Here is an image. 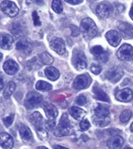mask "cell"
Returning a JSON list of instances; mask_svg holds the SVG:
<instances>
[{
	"label": "cell",
	"mask_w": 133,
	"mask_h": 149,
	"mask_svg": "<svg viewBox=\"0 0 133 149\" xmlns=\"http://www.w3.org/2000/svg\"><path fill=\"white\" fill-rule=\"evenodd\" d=\"M35 88H36L37 90L41 91H48L52 89V85L51 84L45 82V81H39L36 84Z\"/></svg>",
	"instance_id": "83f0119b"
},
{
	"label": "cell",
	"mask_w": 133,
	"mask_h": 149,
	"mask_svg": "<svg viewBox=\"0 0 133 149\" xmlns=\"http://www.w3.org/2000/svg\"><path fill=\"white\" fill-rule=\"evenodd\" d=\"M50 48L61 56L64 55L66 52L65 42L60 38H57L52 40L50 42Z\"/></svg>",
	"instance_id": "5bb4252c"
},
{
	"label": "cell",
	"mask_w": 133,
	"mask_h": 149,
	"mask_svg": "<svg viewBox=\"0 0 133 149\" xmlns=\"http://www.w3.org/2000/svg\"><path fill=\"white\" fill-rule=\"evenodd\" d=\"M93 123L97 127H106L111 122L109 109L102 104H97L93 109Z\"/></svg>",
	"instance_id": "6da1fadb"
},
{
	"label": "cell",
	"mask_w": 133,
	"mask_h": 149,
	"mask_svg": "<svg viewBox=\"0 0 133 149\" xmlns=\"http://www.w3.org/2000/svg\"><path fill=\"white\" fill-rule=\"evenodd\" d=\"M118 28L125 39H130L133 38V27L131 24L128 23L120 22L118 24Z\"/></svg>",
	"instance_id": "9a60e30c"
},
{
	"label": "cell",
	"mask_w": 133,
	"mask_h": 149,
	"mask_svg": "<svg viewBox=\"0 0 133 149\" xmlns=\"http://www.w3.org/2000/svg\"><path fill=\"white\" fill-rule=\"evenodd\" d=\"M130 130H131V131H132V134H133V122H132V123L131 124Z\"/></svg>",
	"instance_id": "ee69618b"
},
{
	"label": "cell",
	"mask_w": 133,
	"mask_h": 149,
	"mask_svg": "<svg viewBox=\"0 0 133 149\" xmlns=\"http://www.w3.org/2000/svg\"><path fill=\"white\" fill-rule=\"evenodd\" d=\"M65 1L71 5H78V4L82 3L83 0H65Z\"/></svg>",
	"instance_id": "f35d334b"
},
{
	"label": "cell",
	"mask_w": 133,
	"mask_h": 149,
	"mask_svg": "<svg viewBox=\"0 0 133 149\" xmlns=\"http://www.w3.org/2000/svg\"><path fill=\"white\" fill-rule=\"evenodd\" d=\"M132 116V112L130 109L124 110L120 115V121L122 123H126L129 121Z\"/></svg>",
	"instance_id": "f1b7e54d"
},
{
	"label": "cell",
	"mask_w": 133,
	"mask_h": 149,
	"mask_svg": "<svg viewBox=\"0 0 133 149\" xmlns=\"http://www.w3.org/2000/svg\"><path fill=\"white\" fill-rule=\"evenodd\" d=\"M3 70L9 75H14L19 70V66L16 62L10 59L3 64Z\"/></svg>",
	"instance_id": "ffe728a7"
},
{
	"label": "cell",
	"mask_w": 133,
	"mask_h": 149,
	"mask_svg": "<svg viewBox=\"0 0 133 149\" xmlns=\"http://www.w3.org/2000/svg\"><path fill=\"white\" fill-rule=\"evenodd\" d=\"M112 11V6L107 3H101L96 7V14L100 19H106L111 15Z\"/></svg>",
	"instance_id": "7c38bea8"
},
{
	"label": "cell",
	"mask_w": 133,
	"mask_h": 149,
	"mask_svg": "<svg viewBox=\"0 0 133 149\" xmlns=\"http://www.w3.org/2000/svg\"><path fill=\"white\" fill-rule=\"evenodd\" d=\"M105 76L112 83L115 84L118 82L123 76V70L118 66H114L107 71Z\"/></svg>",
	"instance_id": "30bf717a"
},
{
	"label": "cell",
	"mask_w": 133,
	"mask_h": 149,
	"mask_svg": "<svg viewBox=\"0 0 133 149\" xmlns=\"http://www.w3.org/2000/svg\"><path fill=\"white\" fill-rule=\"evenodd\" d=\"M41 59L42 63L44 64H46V65H51L54 61L53 57L51 56V55L48 52H44L41 54Z\"/></svg>",
	"instance_id": "f546056e"
},
{
	"label": "cell",
	"mask_w": 133,
	"mask_h": 149,
	"mask_svg": "<svg viewBox=\"0 0 133 149\" xmlns=\"http://www.w3.org/2000/svg\"><path fill=\"white\" fill-rule=\"evenodd\" d=\"M32 17H33V20H34V26H41V23L40 21V18L37 14V11H34L32 13Z\"/></svg>",
	"instance_id": "8d00e7d4"
},
{
	"label": "cell",
	"mask_w": 133,
	"mask_h": 149,
	"mask_svg": "<svg viewBox=\"0 0 133 149\" xmlns=\"http://www.w3.org/2000/svg\"><path fill=\"white\" fill-rule=\"evenodd\" d=\"M43 109L48 120H55L56 117L58 116V110L55 106L51 103H44L43 105Z\"/></svg>",
	"instance_id": "d6986e66"
},
{
	"label": "cell",
	"mask_w": 133,
	"mask_h": 149,
	"mask_svg": "<svg viewBox=\"0 0 133 149\" xmlns=\"http://www.w3.org/2000/svg\"><path fill=\"white\" fill-rule=\"evenodd\" d=\"M4 87V81L2 77H0V90H2Z\"/></svg>",
	"instance_id": "ab89813d"
},
{
	"label": "cell",
	"mask_w": 133,
	"mask_h": 149,
	"mask_svg": "<svg viewBox=\"0 0 133 149\" xmlns=\"http://www.w3.org/2000/svg\"><path fill=\"white\" fill-rule=\"evenodd\" d=\"M80 31L87 39H92L97 36L98 29L94 21L90 18L86 17L80 23Z\"/></svg>",
	"instance_id": "7a4b0ae2"
},
{
	"label": "cell",
	"mask_w": 133,
	"mask_h": 149,
	"mask_svg": "<svg viewBox=\"0 0 133 149\" xmlns=\"http://www.w3.org/2000/svg\"><path fill=\"white\" fill-rule=\"evenodd\" d=\"M129 16H130V17L132 18V20H133V4L132 6V7H131L130 12H129Z\"/></svg>",
	"instance_id": "60d3db41"
},
{
	"label": "cell",
	"mask_w": 133,
	"mask_h": 149,
	"mask_svg": "<svg viewBox=\"0 0 133 149\" xmlns=\"http://www.w3.org/2000/svg\"><path fill=\"white\" fill-rule=\"evenodd\" d=\"M73 134V127L71 125L67 113H64L54 131V134L57 137H65Z\"/></svg>",
	"instance_id": "3957f363"
},
{
	"label": "cell",
	"mask_w": 133,
	"mask_h": 149,
	"mask_svg": "<svg viewBox=\"0 0 133 149\" xmlns=\"http://www.w3.org/2000/svg\"><path fill=\"white\" fill-rule=\"evenodd\" d=\"M80 127L81 130L86 131L90 127V123L87 120H81V122L80 123Z\"/></svg>",
	"instance_id": "e575fe53"
},
{
	"label": "cell",
	"mask_w": 133,
	"mask_h": 149,
	"mask_svg": "<svg viewBox=\"0 0 133 149\" xmlns=\"http://www.w3.org/2000/svg\"><path fill=\"white\" fill-rule=\"evenodd\" d=\"M43 101L42 96L35 91H30L27 93L24 101V105L28 110L33 109L34 108L38 107Z\"/></svg>",
	"instance_id": "5b68a950"
},
{
	"label": "cell",
	"mask_w": 133,
	"mask_h": 149,
	"mask_svg": "<svg viewBox=\"0 0 133 149\" xmlns=\"http://www.w3.org/2000/svg\"><path fill=\"white\" fill-rule=\"evenodd\" d=\"M91 53L94 56L95 59L102 63H106L109 59V53L105 51L100 45H96L90 49Z\"/></svg>",
	"instance_id": "8fae6325"
},
{
	"label": "cell",
	"mask_w": 133,
	"mask_h": 149,
	"mask_svg": "<svg viewBox=\"0 0 133 149\" xmlns=\"http://www.w3.org/2000/svg\"><path fill=\"white\" fill-rule=\"evenodd\" d=\"M117 57L122 61H133V47L128 44L121 45L117 51Z\"/></svg>",
	"instance_id": "52a82bcc"
},
{
	"label": "cell",
	"mask_w": 133,
	"mask_h": 149,
	"mask_svg": "<svg viewBox=\"0 0 133 149\" xmlns=\"http://www.w3.org/2000/svg\"><path fill=\"white\" fill-rule=\"evenodd\" d=\"M36 1L37 3H38V4H42L43 3V0H35Z\"/></svg>",
	"instance_id": "7bdbcfd3"
},
{
	"label": "cell",
	"mask_w": 133,
	"mask_h": 149,
	"mask_svg": "<svg viewBox=\"0 0 133 149\" xmlns=\"http://www.w3.org/2000/svg\"><path fill=\"white\" fill-rule=\"evenodd\" d=\"M30 122L31 124L35 127L37 134L41 139H44L47 137V133L44 130V122L43 116L39 112H34L29 117Z\"/></svg>",
	"instance_id": "277c9868"
},
{
	"label": "cell",
	"mask_w": 133,
	"mask_h": 149,
	"mask_svg": "<svg viewBox=\"0 0 133 149\" xmlns=\"http://www.w3.org/2000/svg\"><path fill=\"white\" fill-rule=\"evenodd\" d=\"M70 29L71 31H72V35L73 37H76L78 36L79 34H80V30L78 29V27H76L74 25H70Z\"/></svg>",
	"instance_id": "74e56055"
},
{
	"label": "cell",
	"mask_w": 133,
	"mask_h": 149,
	"mask_svg": "<svg viewBox=\"0 0 133 149\" xmlns=\"http://www.w3.org/2000/svg\"><path fill=\"white\" fill-rule=\"evenodd\" d=\"M16 84L13 82V81H10L9 83L7 84V85L6 87V88L4 89V91H3V96L5 98H10L11 97L13 92L15 91V89H16Z\"/></svg>",
	"instance_id": "4316f807"
},
{
	"label": "cell",
	"mask_w": 133,
	"mask_h": 149,
	"mask_svg": "<svg viewBox=\"0 0 133 149\" xmlns=\"http://www.w3.org/2000/svg\"><path fill=\"white\" fill-rule=\"evenodd\" d=\"M123 144L124 139L121 136H118V135L114 136L107 141V147L109 148L112 149L120 148L123 146Z\"/></svg>",
	"instance_id": "603a6c76"
},
{
	"label": "cell",
	"mask_w": 133,
	"mask_h": 149,
	"mask_svg": "<svg viewBox=\"0 0 133 149\" xmlns=\"http://www.w3.org/2000/svg\"><path fill=\"white\" fill-rule=\"evenodd\" d=\"M44 73L46 75L47 78L49 79L50 81H56L60 76L59 71L53 66H48L44 70Z\"/></svg>",
	"instance_id": "d4e9b609"
},
{
	"label": "cell",
	"mask_w": 133,
	"mask_h": 149,
	"mask_svg": "<svg viewBox=\"0 0 133 149\" xmlns=\"http://www.w3.org/2000/svg\"><path fill=\"white\" fill-rule=\"evenodd\" d=\"M14 39L11 35L6 33H0V48L9 50L12 48Z\"/></svg>",
	"instance_id": "2e32d148"
},
{
	"label": "cell",
	"mask_w": 133,
	"mask_h": 149,
	"mask_svg": "<svg viewBox=\"0 0 133 149\" xmlns=\"http://www.w3.org/2000/svg\"><path fill=\"white\" fill-rule=\"evenodd\" d=\"M54 148H61V149H66L67 148H65V147H62V146H59V145H57V146L54 147Z\"/></svg>",
	"instance_id": "b9f144b4"
},
{
	"label": "cell",
	"mask_w": 133,
	"mask_h": 149,
	"mask_svg": "<svg viewBox=\"0 0 133 149\" xmlns=\"http://www.w3.org/2000/svg\"><path fill=\"white\" fill-rule=\"evenodd\" d=\"M0 8L6 15L10 17H16L19 13V8L17 7L16 3L11 1H3L0 5Z\"/></svg>",
	"instance_id": "ba28073f"
},
{
	"label": "cell",
	"mask_w": 133,
	"mask_h": 149,
	"mask_svg": "<svg viewBox=\"0 0 133 149\" xmlns=\"http://www.w3.org/2000/svg\"><path fill=\"white\" fill-rule=\"evenodd\" d=\"M93 92H94V97L96 99L99 101H103V102H110V98H109L108 95H107L106 92H104V91L102 90L101 88L97 87V86H94L93 88Z\"/></svg>",
	"instance_id": "cb8c5ba5"
},
{
	"label": "cell",
	"mask_w": 133,
	"mask_h": 149,
	"mask_svg": "<svg viewBox=\"0 0 133 149\" xmlns=\"http://www.w3.org/2000/svg\"><path fill=\"white\" fill-rule=\"evenodd\" d=\"M90 70H91V72H92L93 73H94L96 75H98V74H100V73H101L102 67L100 65H99V64L94 63L92 64V66L90 67Z\"/></svg>",
	"instance_id": "d6a6232c"
},
{
	"label": "cell",
	"mask_w": 133,
	"mask_h": 149,
	"mask_svg": "<svg viewBox=\"0 0 133 149\" xmlns=\"http://www.w3.org/2000/svg\"><path fill=\"white\" fill-rule=\"evenodd\" d=\"M51 8L56 13H62L63 11V6L60 0H53L51 3Z\"/></svg>",
	"instance_id": "4dcf8cb0"
},
{
	"label": "cell",
	"mask_w": 133,
	"mask_h": 149,
	"mask_svg": "<svg viewBox=\"0 0 133 149\" xmlns=\"http://www.w3.org/2000/svg\"><path fill=\"white\" fill-rule=\"evenodd\" d=\"M56 123L55 120H48V121L45 122V128H46L48 130L51 131V130H53L55 128Z\"/></svg>",
	"instance_id": "836d02e7"
},
{
	"label": "cell",
	"mask_w": 133,
	"mask_h": 149,
	"mask_svg": "<svg viewBox=\"0 0 133 149\" xmlns=\"http://www.w3.org/2000/svg\"><path fill=\"white\" fill-rule=\"evenodd\" d=\"M115 98L122 102H128L133 98V91L130 88H124L116 93Z\"/></svg>",
	"instance_id": "e0dca14e"
},
{
	"label": "cell",
	"mask_w": 133,
	"mask_h": 149,
	"mask_svg": "<svg viewBox=\"0 0 133 149\" xmlns=\"http://www.w3.org/2000/svg\"><path fill=\"white\" fill-rule=\"evenodd\" d=\"M19 133L21 138L24 141H30L33 139V134L30 129L27 126L20 125L19 127Z\"/></svg>",
	"instance_id": "7402d4cb"
},
{
	"label": "cell",
	"mask_w": 133,
	"mask_h": 149,
	"mask_svg": "<svg viewBox=\"0 0 133 149\" xmlns=\"http://www.w3.org/2000/svg\"><path fill=\"white\" fill-rule=\"evenodd\" d=\"M14 120V113H12L11 115H10L7 117H5L3 119V123L6 127H10L12 125V122Z\"/></svg>",
	"instance_id": "1f68e13d"
},
{
	"label": "cell",
	"mask_w": 133,
	"mask_h": 149,
	"mask_svg": "<svg viewBox=\"0 0 133 149\" xmlns=\"http://www.w3.org/2000/svg\"><path fill=\"white\" fill-rule=\"evenodd\" d=\"M69 112V114L76 120H81L86 115V112L84 110L79 107H76V106L71 107Z\"/></svg>",
	"instance_id": "484cf974"
},
{
	"label": "cell",
	"mask_w": 133,
	"mask_h": 149,
	"mask_svg": "<svg viewBox=\"0 0 133 149\" xmlns=\"http://www.w3.org/2000/svg\"><path fill=\"white\" fill-rule=\"evenodd\" d=\"M105 38L109 44L113 47L118 46L121 41V34L114 30H111L108 32H107Z\"/></svg>",
	"instance_id": "4fadbf2b"
},
{
	"label": "cell",
	"mask_w": 133,
	"mask_h": 149,
	"mask_svg": "<svg viewBox=\"0 0 133 149\" xmlns=\"http://www.w3.org/2000/svg\"><path fill=\"white\" fill-rule=\"evenodd\" d=\"M14 144L12 137L9 134L3 132L0 134V145L3 148H12Z\"/></svg>",
	"instance_id": "ac0fdd59"
},
{
	"label": "cell",
	"mask_w": 133,
	"mask_h": 149,
	"mask_svg": "<svg viewBox=\"0 0 133 149\" xmlns=\"http://www.w3.org/2000/svg\"><path fill=\"white\" fill-rule=\"evenodd\" d=\"M45 148V149H46L47 148H46V147H43V146H41V147H38V148Z\"/></svg>",
	"instance_id": "bcb514c9"
},
{
	"label": "cell",
	"mask_w": 133,
	"mask_h": 149,
	"mask_svg": "<svg viewBox=\"0 0 133 149\" xmlns=\"http://www.w3.org/2000/svg\"><path fill=\"white\" fill-rule=\"evenodd\" d=\"M16 48L19 52H24V53H30L31 51V44L26 38H21L17 43Z\"/></svg>",
	"instance_id": "44dd1931"
},
{
	"label": "cell",
	"mask_w": 133,
	"mask_h": 149,
	"mask_svg": "<svg viewBox=\"0 0 133 149\" xmlns=\"http://www.w3.org/2000/svg\"><path fill=\"white\" fill-rule=\"evenodd\" d=\"M76 104H78V105H84L88 102V100H87V98H86L84 95H80L78 96L77 98H76Z\"/></svg>",
	"instance_id": "d590c367"
},
{
	"label": "cell",
	"mask_w": 133,
	"mask_h": 149,
	"mask_svg": "<svg viewBox=\"0 0 133 149\" xmlns=\"http://www.w3.org/2000/svg\"><path fill=\"white\" fill-rule=\"evenodd\" d=\"M72 63H73V66L77 70H84L87 66V59H86L84 53L82 51L79 50V49H74L73 50Z\"/></svg>",
	"instance_id": "8992f818"
},
{
	"label": "cell",
	"mask_w": 133,
	"mask_h": 149,
	"mask_svg": "<svg viewBox=\"0 0 133 149\" xmlns=\"http://www.w3.org/2000/svg\"><path fill=\"white\" fill-rule=\"evenodd\" d=\"M91 78L89 75L82 74L76 77L75 81L73 84V87L76 90H82L89 87L91 83Z\"/></svg>",
	"instance_id": "9c48e42d"
},
{
	"label": "cell",
	"mask_w": 133,
	"mask_h": 149,
	"mask_svg": "<svg viewBox=\"0 0 133 149\" xmlns=\"http://www.w3.org/2000/svg\"><path fill=\"white\" fill-rule=\"evenodd\" d=\"M3 53H1V52H0V62L2 61V59H3Z\"/></svg>",
	"instance_id": "f6af8a7d"
}]
</instances>
